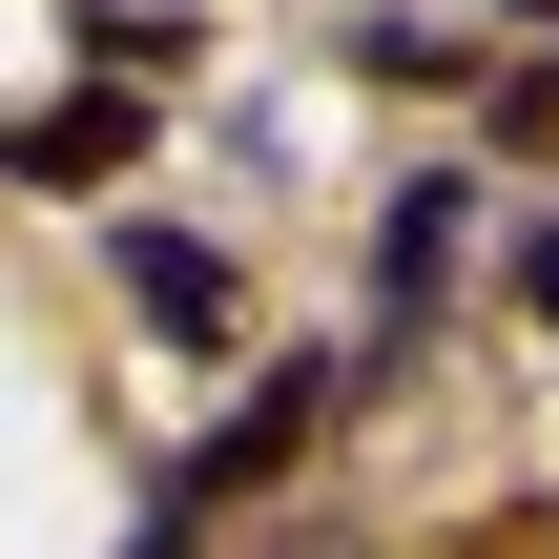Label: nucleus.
<instances>
[{"instance_id":"nucleus-3","label":"nucleus","mask_w":559,"mask_h":559,"mask_svg":"<svg viewBox=\"0 0 559 559\" xmlns=\"http://www.w3.org/2000/svg\"><path fill=\"white\" fill-rule=\"evenodd\" d=\"M104 249H124V290H145L166 332H228V270H207L187 228H104Z\"/></svg>"},{"instance_id":"nucleus-4","label":"nucleus","mask_w":559,"mask_h":559,"mask_svg":"<svg viewBox=\"0 0 559 559\" xmlns=\"http://www.w3.org/2000/svg\"><path fill=\"white\" fill-rule=\"evenodd\" d=\"M456 228H477V207H456V187H415V207H394V228H373V290H394V311H415V290H436V270H456Z\"/></svg>"},{"instance_id":"nucleus-2","label":"nucleus","mask_w":559,"mask_h":559,"mask_svg":"<svg viewBox=\"0 0 559 559\" xmlns=\"http://www.w3.org/2000/svg\"><path fill=\"white\" fill-rule=\"evenodd\" d=\"M124 145H145V83H124V62H104V83H62V104L21 124V166H41V187H104Z\"/></svg>"},{"instance_id":"nucleus-7","label":"nucleus","mask_w":559,"mask_h":559,"mask_svg":"<svg viewBox=\"0 0 559 559\" xmlns=\"http://www.w3.org/2000/svg\"><path fill=\"white\" fill-rule=\"evenodd\" d=\"M124 559H187V519H145V539H124Z\"/></svg>"},{"instance_id":"nucleus-1","label":"nucleus","mask_w":559,"mask_h":559,"mask_svg":"<svg viewBox=\"0 0 559 559\" xmlns=\"http://www.w3.org/2000/svg\"><path fill=\"white\" fill-rule=\"evenodd\" d=\"M332 415H353V373H270V394H249V415H228V436H207L187 477H166V519H207V498H270V477H290V456H311Z\"/></svg>"},{"instance_id":"nucleus-5","label":"nucleus","mask_w":559,"mask_h":559,"mask_svg":"<svg viewBox=\"0 0 559 559\" xmlns=\"http://www.w3.org/2000/svg\"><path fill=\"white\" fill-rule=\"evenodd\" d=\"M456 559H559V498H519V519H477Z\"/></svg>"},{"instance_id":"nucleus-6","label":"nucleus","mask_w":559,"mask_h":559,"mask_svg":"<svg viewBox=\"0 0 559 559\" xmlns=\"http://www.w3.org/2000/svg\"><path fill=\"white\" fill-rule=\"evenodd\" d=\"M519 290H539V311H559V249H519Z\"/></svg>"}]
</instances>
